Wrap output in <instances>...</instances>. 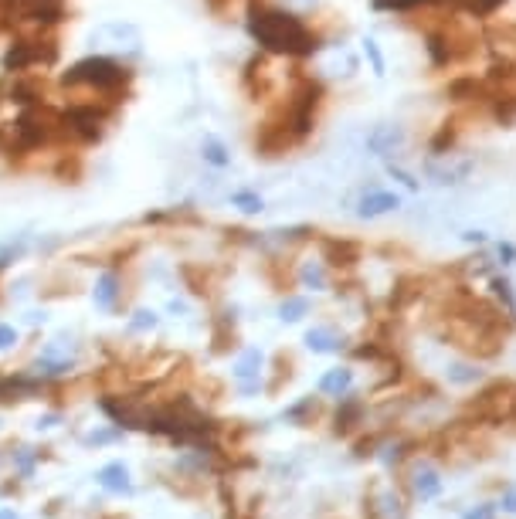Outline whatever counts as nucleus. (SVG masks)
Listing matches in <instances>:
<instances>
[{
  "instance_id": "obj_26",
  "label": "nucleus",
  "mask_w": 516,
  "mask_h": 519,
  "mask_svg": "<svg viewBox=\"0 0 516 519\" xmlns=\"http://www.w3.org/2000/svg\"><path fill=\"white\" fill-rule=\"evenodd\" d=\"M421 4H438V0H374L377 11H415Z\"/></svg>"
},
{
  "instance_id": "obj_1",
  "label": "nucleus",
  "mask_w": 516,
  "mask_h": 519,
  "mask_svg": "<svg viewBox=\"0 0 516 519\" xmlns=\"http://www.w3.org/2000/svg\"><path fill=\"white\" fill-rule=\"evenodd\" d=\"M248 31L262 48L275 51V55H296L306 58L316 51V34L299 21L296 14L286 11H269V7H252L248 17Z\"/></svg>"
},
{
  "instance_id": "obj_13",
  "label": "nucleus",
  "mask_w": 516,
  "mask_h": 519,
  "mask_svg": "<svg viewBox=\"0 0 516 519\" xmlns=\"http://www.w3.org/2000/svg\"><path fill=\"white\" fill-rule=\"evenodd\" d=\"M96 482L102 492H109V496H133L136 486H133V472H129L126 462H106L102 469L96 472Z\"/></svg>"
},
{
  "instance_id": "obj_36",
  "label": "nucleus",
  "mask_w": 516,
  "mask_h": 519,
  "mask_svg": "<svg viewBox=\"0 0 516 519\" xmlns=\"http://www.w3.org/2000/svg\"><path fill=\"white\" fill-rule=\"evenodd\" d=\"M0 519H24L21 513H17V509L14 506H4V509H0Z\"/></svg>"
},
{
  "instance_id": "obj_4",
  "label": "nucleus",
  "mask_w": 516,
  "mask_h": 519,
  "mask_svg": "<svg viewBox=\"0 0 516 519\" xmlns=\"http://www.w3.org/2000/svg\"><path fill=\"white\" fill-rule=\"evenodd\" d=\"M333 435L337 438H357L371 428V404H367L364 394H347L333 404Z\"/></svg>"
},
{
  "instance_id": "obj_15",
  "label": "nucleus",
  "mask_w": 516,
  "mask_h": 519,
  "mask_svg": "<svg viewBox=\"0 0 516 519\" xmlns=\"http://www.w3.org/2000/svg\"><path fill=\"white\" fill-rule=\"evenodd\" d=\"M486 285H489V302H493V306L500 309V313L516 326V289H513V279L506 272H496V275H489Z\"/></svg>"
},
{
  "instance_id": "obj_31",
  "label": "nucleus",
  "mask_w": 516,
  "mask_h": 519,
  "mask_svg": "<svg viewBox=\"0 0 516 519\" xmlns=\"http://www.w3.org/2000/svg\"><path fill=\"white\" fill-rule=\"evenodd\" d=\"M503 4H506V0H469V7L476 14H493V11H500Z\"/></svg>"
},
{
  "instance_id": "obj_21",
  "label": "nucleus",
  "mask_w": 516,
  "mask_h": 519,
  "mask_svg": "<svg viewBox=\"0 0 516 519\" xmlns=\"http://www.w3.org/2000/svg\"><path fill=\"white\" fill-rule=\"evenodd\" d=\"M160 326V313L157 309H136L129 316V333H153Z\"/></svg>"
},
{
  "instance_id": "obj_23",
  "label": "nucleus",
  "mask_w": 516,
  "mask_h": 519,
  "mask_svg": "<svg viewBox=\"0 0 516 519\" xmlns=\"http://www.w3.org/2000/svg\"><path fill=\"white\" fill-rule=\"evenodd\" d=\"M231 204H235L242 214H258L265 207V201L255 194V190H235V194H231Z\"/></svg>"
},
{
  "instance_id": "obj_12",
  "label": "nucleus",
  "mask_w": 516,
  "mask_h": 519,
  "mask_svg": "<svg viewBox=\"0 0 516 519\" xmlns=\"http://www.w3.org/2000/svg\"><path fill=\"white\" fill-rule=\"evenodd\" d=\"M371 503L381 519H408L411 516V499H408V492L401 489V482H387V486H381L377 496H371Z\"/></svg>"
},
{
  "instance_id": "obj_7",
  "label": "nucleus",
  "mask_w": 516,
  "mask_h": 519,
  "mask_svg": "<svg viewBox=\"0 0 516 519\" xmlns=\"http://www.w3.org/2000/svg\"><path fill=\"white\" fill-rule=\"evenodd\" d=\"M140 28L129 21H109L92 31V45L99 51H116V55H136L140 51Z\"/></svg>"
},
{
  "instance_id": "obj_20",
  "label": "nucleus",
  "mask_w": 516,
  "mask_h": 519,
  "mask_svg": "<svg viewBox=\"0 0 516 519\" xmlns=\"http://www.w3.org/2000/svg\"><path fill=\"white\" fill-rule=\"evenodd\" d=\"M459 519H500V509H496V499H472Z\"/></svg>"
},
{
  "instance_id": "obj_10",
  "label": "nucleus",
  "mask_w": 516,
  "mask_h": 519,
  "mask_svg": "<svg viewBox=\"0 0 516 519\" xmlns=\"http://www.w3.org/2000/svg\"><path fill=\"white\" fill-rule=\"evenodd\" d=\"M404 143H408V133H404L401 123H377L367 133V150L387 163H394V157L404 150Z\"/></svg>"
},
{
  "instance_id": "obj_34",
  "label": "nucleus",
  "mask_w": 516,
  "mask_h": 519,
  "mask_svg": "<svg viewBox=\"0 0 516 519\" xmlns=\"http://www.w3.org/2000/svg\"><path fill=\"white\" fill-rule=\"evenodd\" d=\"M367 55H371V65H374V72L377 75H384V58H381V51H377L374 41H367Z\"/></svg>"
},
{
  "instance_id": "obj_28",
  "label": "nucleus",
  "mask_w": 516,
  "mask_h": 519,
  "mask_svg": "<svg viewBox=\"0 0 516 519\" xmlns=\"http://www.w3.org/2000/svg\"><path fill=\"white\" fill-rule=\"evenodd\" d=\"M11 462L21 469V475L28 479V475L34 472V455H31V448H17V452L11 455Z\"/></svg>"
},
{
  "instance_id": "obj_35",
  "label": "nucleus",
  "mask_w": 516,
  "mask_h": 519,
  "mask_svg": "<svg viewBox=\"0 0 516 519\" xmlns=\"http://www.w3.org/2000/svg\"><path fill=\"white\" fill-rule=\"evenodd\" d=\"M24 323H28V326H41V323H48V313H45V309H41V313H28V316H24Z\"/></svg>"
},
{
  "instance_id": "obj_25",
  "label": "nucleus",
  "mask_w": 516,
  "mask_h": 519,
  "mask_svg": "<svg viewBox=\"0 0 516 519\" xmlns=\"http://www.w3.org/2000/svg\"><path fill=\"white\" fill-rule=\"evenodd\" d=\"M24 248H28V235H17V241L11 238L4 245V252H0V268H7L11 262H17V258L24 255Z\"/></svg>"
},
{
  "instance_id": "obj_27",
  "label": "nucleus",
  "mask_w": 516,
  "mask_h": 519,
  "mask_svg": "<svg viewBox=\"0 0 516 519\" xmlns=\"http://www.w3.org/2000/svg\"><path fill=\"white\" fill-rule=\"evenodd\" d=\"M387 173H391V177L398 180L401 187H408V190H421V184L415 180V173H408L404 167H398V163H387Z\"/></svg>"
},
{
  "instance_id": "obj_19",
  "label": "nucleus",
  "mask_w": 516,
  "mask_h": 519,
  "mask_svg": "<svg viewBox=\"0 0 516 519\" xmlns=\"http://www.w3.org/2000/svg\"><path fill=\"white\" fill-rule=\"evenodd\" d=\"M201 157H204V163H211V167H218V170H225L228 163H231L228 146L221 143V140H214V136H204V143H201Z\"/></svg>"
},
{
  "instance_id": "obj_5",
  "label": "nucleus",
  "mask_w": 516,
  "mask_h": 519,
  "mask_svg": "<svg viewBox=\"0 0 516 519\" xmlns=\"http://www.w3.org/2000/svg\"><path fill=\"white\" fill-rule=\"evenodd\" d=\"M129 79V72H123L116 62H109L106 55H96V58H85L65 72V85H96V89H116Z\"/></svg>"
},
{
  "instance_id": "obj_32",
  "label": "nucleus",
  "mask_w": 516,
  "mask_h": 519,
  "mask_svg": "<svg viewBox=\"0 0 516 519\" xmlns=\"http://www.w3.org/2000/svg\"><path fill=\"white\" fill-rule=\"evenodd\" d=\"M58 421H62V414H55V411H51V414H38V421H34V431H51V428L58 425Z\"/></svg>"
},
{
  "instance_id": "obj_30",
  "label": "nucleus",
  "mask_w": 516,
  "mask_h": 519,
  "mask_svg": "<svg viewBox=\"0 0 516 519\" xmlns=\"http://www.w3.org/2000/svg\"><path fill=\"white\" fill-rule=\"evenodd\" d=\"M17 340H21V336H17V330H14V326L0 323V353H4V350H14V346H17Z\"/></svg>"
},
{
  "instance_id": "obj_3",
  "label": "nucleus",
  "mask_w": 516,
  "mask_h": 519,
  "mask_svg": "<svg viewBox=\"0 0 516 519\" xmlns=\"http://www.w3.org/2000/svg\"><path fill=\"white\" fill-rule=\"evenodd\" d=\"M265 367H269V357H265L262 346H245L235 360H231V380H235V391L242 397H255L265 391Z\"/></svg>"
},
{
  "instance_id": "obj_16",
  "label": "nucleus",
  "mask_w": 516,
  "mask_h": 519,
  "mask_svg": "<svg viewBox=\"0 0 516 519\" xmlns=\"http://www.w3.org/2000/svg\"><path fill=\"white\" fill-rule=\"evenodd\" d=\"M320 411H323V397L320 394H306V397H299L296 404H289V408L282 411V421H289V425H296V428H309L316 418H320Z\"/></svg>"
},
{
  "instance_id": "obj_37",
  "label": "nucleus",
  "mask_w": 516,
  "mask_h": 519,
  "mask_svg": "<svg viewBox=\"0 0 516 519\" xmlns=\"http://www.w3.org/2000/svg\"><path fill=\"white\" fill-rule=\"evenodd\" d=\"M292 7H309V4H316V0H289Z\"/></svg>"
},
{
  "instance_id": "obj_18",
  "label": "nucleus",
  "mask_w": 516,
  "mask_h": 519,
  "mask_svg": "<svg viewBox=\"0 0 516 519\" xmlns=\"http://www.w3.org/2000/svg\"><path fill=\"white\" fill-rule=\"evenodd\" d=\"M119 296H123V289H119V275L116 272H102L96 279V285H92V302H96V309L109 313V309H116Z\"/></svg>"
},
{
  "instance_id": "obj_24",
  "label": "nucleus",
  "mask_w": 516,
  "mask_h": 519,
  "mask_svg": "<svg viewBox=\"0 0 516 519\" xmlns=\"http://www.w3.org/2000/svg\"><path fill=\"white\" fill-rule=\"evenodd\" d=\"M489 252H493L496 268H510V265H516V245H513V241H493V248H489Z\"/></svg>"
},
{
  "instance_id": "obj_22",
  "label": "nucleus",
  "mask_w": 516,
  "mask_h": 519,
  "mask_svg": "<svg viewBox=\"0 0 516 519\" xmlns=\"http://www.w3.org/2000/svg\"><path fill=\"white\" fill-rule=\"evenodd\" d=\"M496 509H500V516L516 519V482H503L496 489Z\"/></svg>"
},
{
  "instance_id": "obj_17",
  "label": "nucleus",
  "mask_w": 516,
  "mask_h": 519,
  "mask_svg": "<svg viewBox=\"0 0 516 519\" xmlns=\"http://www.w3.org/2000/svg\"><path fill=\"white\" fill-rule=\"evenodd\" d=\"M275 316H279V323H286V326H299V323H306L309 316H313V299L309 296H286L279 302V309H275Z\"/></svg>"
},
{
  "instance_id": "obj_6",
  "label": "nucleus",
  "mask_w": 516,
  "mask_h": 519,
  "mask_svg": "<svg viewBox=\"0 0 516 519\" xmlns=\"http://www.w3.org/2000/svg\"><path fill=\"white\" fill-rule=\"evenodd\" d=\"M489 370L483 360H472V357H462L455 353L442 363V384L452 387V391H479V387L489 384Z\"/></svg>"
},
{
  "instance_id": "obj_9",
  "label": "nucleus",
  "mask_w": 516,
  "mask_h": 519,
  "mask_svg": "<svg viewBox=\"0 0 516 519\" xmlns=\"http://www.w3.org/2000/svg\"><path fill=\"white\" fill-rule=\"evenodd\" d=\"M354 391H357L354 363H333V367H326L320 380H316V394H320L323 401H333V404H337L340 397L354 394Z\"/></svg>"
},
{
  "instance_id": "obj_8",
  "label": "nucleus",
  "mask_w": 516,
  "mask_h": 519,
  "mask_svg": "<svg viewBox=\"0 0 516 519\" xmlns=\"http://www.w3.org/2000/svg\"><path fill=\"white\" fill-rule=\"evenodd\" d=\"M303 346L313 353V357H340V353L350 350V336L340 333L333 323H313V326H306Z\"/></svg>"
},
{
  "instance_id": "obj_2",
  "label": "nucleus",
  "mask_w": 516,
  "mask_h": 519,
  "mask_svg": "<svg viewBox=\"0 0 516 519\" xmlns=\"http://www.w3.org/2000/svg\"><path fill=\"white\" fill-rule=\"evenodd\" d=\"M398 482H401V489L408 492L411 503L432 506L445 496V465L421 448V452L401 469Z\"/></svg>"
},
{
  "instance_id": "obj_33",
  "label": "nucleus",
  "mask_w": 516,
  "mask_h": 519,
  "mask_svg": "<svg viewBox=\"0 0 516 519\" xmlns=\"http://www.w3.org/2000/svg\"><path fill=\"white\" fill-rule=\"evenodd\" d=\"M462 241H466V245H476V248H486L489 235L486 231H462Z\"/></svg>"
},
{
  "instance_id": "obj_14",
  "label": "nucleus",
  "mask_w": 516,
  "mask_h": 519,
  "mask_svg": "<svg viewBox=\"0 0 516 519\" xmlns=\"http://www.w3.org/2000/svg\"><path fill=\"white\" fill-rule=\"evenodd\" d=\"M296 279H299V285H303L306 292H313V296H320V292H330V285H333L330 262H326V258H306V262L299 265Z\"/></svg>"
},
{
  "instance_id": "obj_29",
  "label": "nucleus",
  "mask_w": 516,
  "mask_h": 519,
  "mask_svg": "<svg viewBox=\"0 0 516 519\" xmlns=\"http://www.w3.org/2000/svg\"><path fill=\"white\" fill-rule=\"evenodd\" d=\"M123 438V431H89L82 441L85 445H109V441H119Z\"/></svg>"
},
{
  "instance_id": "obj_11",
  "label": "nucleus",
  "mask_w": 516,
  "mask_h": 519,
  "mask_svg": "<svg viewBox=\"0 0 516 519\" xmlns=\"http://www.w3.org/2000/svg\"><path fill=\"white\" fill-rule=\"evenodd\" d=\"M401 207V194L394 190H384V187H367L364 194L357 197V218L360 221H377L384 214L398 211Z\"/></svg>"
}]
</instances>
